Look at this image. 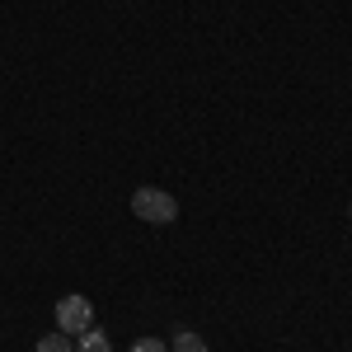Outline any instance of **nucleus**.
<instances>
[{"label":"nucleus","mask_w":352,"mask_h":352,"mask_svg":"<svg viewBox=\"0 0 352 352\" xmlns=\"http://www.w3.org/2000/svg\"><path fill=\"white\" fill-rule=\"evenodd\" d=\"M132 217H141L146 226H169V221L179 217V197L146 184V188H136V192H132Z\"/></svg>","instance_id":"f257e3e1"},{"label":"nucleus","mask_w":352,"mask_h":352,"mask_svg":"<svg viewBox=\"0 0 352 352\" xmlns=\"http://www.w3.org/2000/svg\"><path fill=\"white\" fill-rule=\"evenodd\" d=\"M89 324H94V305H89L85 296H76V292H71V296H61V300H56V329H61V333L80 338V333H85Z\"/></svg>","instance_id":"f03ea898"},{"label":"nucleus","mask_w":352,"mask_h":352,"mask_svg":"<svg viewBox=\"0 0 352 352\" xmlns=\"http://www.w3.org/2000/svg\"><path fill=\"white\" fill-rule=\"evenodd\" d=\"M76 352H113V343H109V333H104V329H85L80 338H76Z\"/></svg>","instance_id":"7ed1b4c3"},{"label":"nucleus","mask_w":352,"mask_h":352,"mask_svg":"<svg viewBox=\"0 0 352 352\" xmlns=\"http://www.w3.org/2000/svg\"><path fill=\"white\" fill-rule=\"evenodd\" d=\"M169 352H212V348H207V338H202V333L179 329V333H174V343H169Z\"/></svg>","instance_id":"20e7f679"},{"label":"nucleus","mask_w":352,"mask_h":352,"mask_svg":"<svg viewBox=\"0 0 352 352\" xmlns=\"http://www.w3.org/2000/svg\"><path fill=\"white\" fill-rule=\"evenodd\" d=\"M33 352H76V338L61 333V329H52L47 338H38V348H33Z\"/></svg>","instance_id":"39448f33"},{"label":"nucleus","mask_w":352,"mask_h":352,"mask_svg":"<svg viewBox=\"0 0 352 352\" xmlns=\"http://www.w3.org/2000/svg\"><path fill=\"white\" fill-rule=\"evenodd\" d=\"M132 352H169V343H160V338H136Z\"/></svg>","instance_id":"423d86ee"},{"label":"nucleus","mask_w":352,"mask_h":352,"mask_svg":"<svg viewBox=\"0 0 352 352\" xmlns=\"http://www.w3.org/2000/svg\"><path fill=\"white\" fill-rule=\"evenodd\" d=\"M348 217H352V207H348Z\"/></svg>","instance_id":"0eeeda50"}]
</instances>
